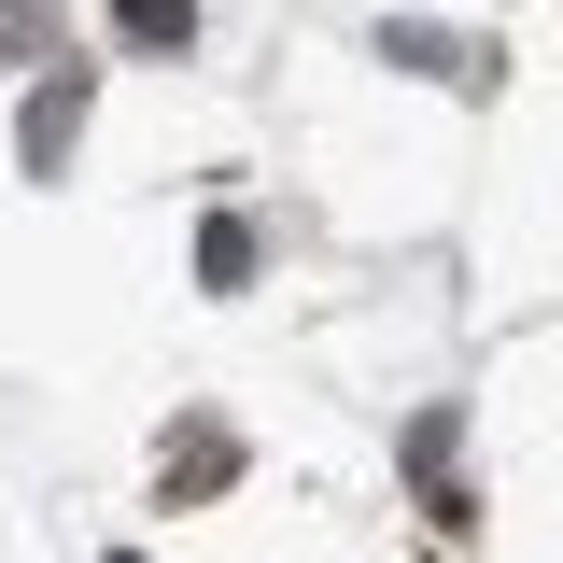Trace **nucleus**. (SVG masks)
Returning <instances> with one entry per match:
<instances>
[{
    "label": "nucleus",
    "instance_id": "1",
    "mask_svg": "<svg viewBox=\"0 0 563 563\" xmlns=\"http://www.w3.org/2000/svg\"><path fill=\"white\" fill-rule=\"evenodd\" d=\"M70 128H85V70H57V85H29V169H43V184H57V155H70Z\"/></svg>",
    "mask_w": 563,
    "mask_h": 563
},
{
    "label": "nucleus",
    "instance_id": "2",
    "mask_svg": "<svg viewBox=\"0 0 563 563\" xmlns=\"http://www.w3.org/2000/svg\"><path fill=\"white\" fill-rule=\"evenodd\" d=\"M198 282H211V296L254 282V225H240V211H211V225H198Z\"/></svg>",
    "mask_w": 563,
    "mask_h": 563
},
{
    "label": "nucleus",
    "instance_id": "3",
    "mask_svg": "<svg viewBox=\"0 0 563 563\" xmlns=\"http://www.w3.org/2000/svg\"><path fill=\"white\" fill-rule=\"evenodd\" d=\"M113 29L155 43V57H184V43H198V0H113Z\"/></svg>",
    "mask_w": 563,
    "mask_h": 563
},
{
    "label": "nucleus",
    "instance_id": "4",
    "mask_svg": "<svg viewBox=\"0 0 563 563\" xmlns=\"http://www.w3.org/2000/svg\"><path fill=\"white\" fill-rule=\"evenodd\" d=\"M380 57L395 70H465V43H451V29H380Z\"/></svg>",
    "mask_w": 563,
    "mask_h": 563
},
{
    "label": "nucleus",
    "instance_id": "5",
    "mask_svg": "<svg viewBox=\"0 0 563 563\" xmlns=\"http://www.w3.org/2000/svg\"><path fill=\"white\" fill-rule=\"evenodd\" d=\"M113 563H141V550H113Z\"/></svg>",
    "mask_w": 563,
    "mask_h": 563
}]
</instances>
